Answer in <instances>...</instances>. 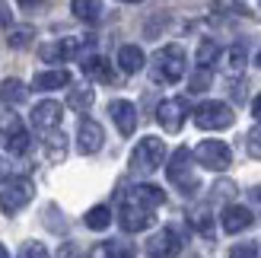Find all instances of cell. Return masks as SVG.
Wrapping results in <instances>:
<instances>
[{
  "mask_svg": "<svg viewBox=\"0 0 261 258\" xmlns=\"http://www.w3.org/2000/svg\"><path fill=\"white\" fill-rule=\"evenodd\" d=\"M61 86H70V73H67V70H45V73H35V89H61Z\"/></svg>",
  "mask_w": 261,
  "mask_h": 258,
  "instance_id": "ffe728a7",
  "label": "cell"
},
{
  "mask_svg": "<svg viewBox=\"0 0 261 258\" xmlns=\"http://www.w3.org/2000/svg\"><path fill=\"white\" fill-rule=\"evenodd\" d=\"M185 115H188V99L175 96V99L160 102V109H156V121L163 124V131L178 134V131H181V124H185Z\"/></svg>",
  "mask_w": 261,
  "mask_h": 258,
  "instance_id": "52a82bcc",
  "label": "cell"
},
{
  "mask_svg": "<svg viewBox=\"0 0 261 258\" xmlns=\"http://www.w3.org/2000/svg\"><path fill=\"white\" fill-rule=\"evenodd\" d=\"M93 99H96V93H93L89 86H76V89H70L67 106H70L73 112H86L89 106H93Z\"/></svg>",
  "mask_w": 261,
  "mask_h": 258,
  "instance_id": "7402d4cb",
  "label": "cell"
},
{
  "mask_svg": "<svg viewBox=\"0 0 261 258\" xmlns=\"http://www.w3.org/2000/svg\"><path fill=\"white\" fill-rule=\"evenodd\" d=\"M61 102L55 99H45V102H38V106L32 109V124H35V131H55V127L61 124Z\"/></svg>",
  "mask_w": 261,
  "mask_h": 258,
  "instance_id": "7c38bea8",
  "label": "cell"
},
{
  "mask_svg": "<svg viewBox=\"0 0 261 258\" xmlns=\"http://www.w3.org/2000/svg\"><path fill=\"white\" fill-rule=\"evenodd\" d=\"M118 223L127 229V233H140V229H147L153 223V211H147V208H140V204L124 198L121 211H118Z\"/></svg>",
  "mask_w": 261,
  "mask_h": 258,
  "instance_id": "30bf717a",
  "label": "cell"
},
{
  "mask_svg": "<svg viewBox=\"0 0 261 258\" xmlns=\"http://www.w3.org/2000/svg\"><path fill=\"white\" fill-rule=\"evenodd\" d=\"M166 160V144L160 137H143L140 144L134 147V153H130V169L134 172H156Z\"/></svg>",
  "mask_w": 261,
  "mask_h": 258,
  "instance_id": "3957f363",
  "label": "cell"
},
{
  "mask_svg": "<svg viewBox=\"0 0 261 258\" xmlns=\"http://www.w3.org/2000/svg\"><path fill=\"white\" fill-rule=\"evenodd\" d=\"M32 195H35V185L29 178H10L4 185V191H0V211L4 214H19L25 204L32 201Z\"/></svg>",
  "mask_w": 261,
  "mask_h": 258,
  "instance_id": "5b68a950",
  "label": "cell"
},
{
  "mask_svg": "<svg viewBox=\"0 0 261 258\" xmlns=\"http://www.w3.org/2000/svg\"><path fill=\"white\" fill-rule=\"evenodd\" d=\"M143 64H147V58H143V51H140L137 45H124V48L118 51V67H121L124 73L143 70Z\"/></svg>",
  "mask_w": 261,
  "mask_h": 258,
  "instance_id": "ac0fdd59",
  "label": "cell"
},
{
  "mask_svg": "<svg viewBox=\"0 0 261 258\" xmlns=\"http://www.w3.org/2000/svg\"><path fill=\"white\" fill-rule=\"evenodd\" d=\"M217 61H220V45L214 42V38H204V42H201V48H198V67L211 70Z\"/></svg>",
  "mask_w": 261,
  "mask_h": 258,
  "instance_id": "44dd1931",
  "label": "cell"
},
{
  "mask_svg": "<svg viewBox=\"0 0 261 258\" xmlns=\"http://www.w3.org/2000/svg\"><path fill=\"white\" fill-rule=\"evenodd\" d=\"M178 252H181V236L172 226L160 229V233L147 242V258H175Z\"/></svg>",
  "mask_w": 261,
  "mask_h": 258,
  "instance_id": "ba28073f",
  "label": "cell"
},
{
  "mask_svg": "<svg viewBox=\"0 0 261 258\" xmlns=\"http://www.w3.org/2000/svg\"><path fill=\"white\" fill-rule=\"evenodd\" d=\"M245 67V45H232L226 51V70L229 73H239Z\"/></svg>",
  "mask_w": 261,
  "mask_h": 258,
  "instance_id": "4316f807",
  "label": "cell"
},
{
  "mask_svg": "<svg viewBox=\"0 0 261 258\" xmlns=\"http://www.w3.org/2000/svg\"><path fill=\"white\" fill-rule=\"evenodd\" d=\"M252 115L261 121V96H255V102H252Z\"/></svg>",
  "mask_w": 261,
  "mask_h": 258,
  "instance_id": "8d00e7d4",
  "label": "cell"
},
{
  "mask_svg": "<svg viewBox=\"0 0 261 258\" xmlns=\"http://www.w3.org/2000/svg\"><path fill=\"white\" fill-rule=\"evenodd\" d=\"M4 178H7V163L0 160V182H4Z\"/></svg>",
  "mask_w": 261,
  "mask_h": 258,
  "instance_id": "f35d334b",
  "label": "cell"
},
{
  "mask_svg": "<svg viewBox=\"0 0 261 258\" xmlns=\"http://www.w3.org/2000/svg\"><path fill=\"white\" fill-rule=\"evenodd\" d=\"M0 258H10V252L4 249V242H0Z\"/></svg>",
  "mask_w": 261,
  "mask_h": 258,
  "instance_id": "ab89813d",
  "label": "cell"
},
{
  "mask_svg": "<svg viewBox=\"0 0 261 258\" xmlns=\"http://www.w3.org/2000/svg\"><path fill=\"white\" fill-rule=\"evenodd\" d=\"M191 160H194V153L188 147H178L172 153V160H169V166H166L169 182H172L178 191H185V195H194V191H198V175H194Z\"/></svg>",
  "mask_w": 261,
  "mask_h": 258,
  "instance_id": "7a4b0ae2",
  "label": "cell"
},
{
  "mask_svg": "<svg viewBox=\"0 0 261 258\" xmlns=\"http://www.w3.org/2000/svg\"><path fill=\"white\" fill-rule=\"evenodd\" d=\"M16 4H19L22 10H32V7H42L45 0H16Z\"/></svg>",
  "mask_w": 261,
  "mask_h": 258,
  "instance_id": "d590c367",
  "label": "cell"
},
{
  "mask_svg": "<svg viewBox=\"0 0 261 258\" xmlns=\"http://www.w3.org/2000/svg\"><path fill=\"white\" fill-rule=\"evenodd\" d=\"M83 48H86L83 38H61V42L42 45V51H38V55H42L45 64H58V61H70V58H76Z\"/></svg>",
  "mask_w": 261,
  "mask_h": 258,
  "instance_id": "9c48e42d",
  "label": "cell"
},
{
  "mask_svg": "<svg viewBox=\"0 0 261 258\" xmlns=\"http://www.w3.org/2000/svg\"><path fill=\"white\" fill-rule=\"evenodd\" d=\"M150 76H153V83H163V86L178 83L185 76V48L181 45L160 48L150 61Z\"/></svg>",
  "mask_w": 261,
  "mask_h": 258,
  "instance_id": "6da1fadb",
  "label": "cell"
},
{
  "mask_svg": "<svg viewBox=\"0 0 261 258\" xmlns=\"http://www.w3.org/2000/svg\"><path fill=\"white\" fill-rule=\"evenodd\" d=\"M258 67H261V51H258Z\"/></svg>",
  "mask_w": 261,
  "mask_h": 258,
  "instance_id": "b9f144b4",
  "label": "cell"
},
{
  "mask_svg": "<svg viewBox=\"0 0 261 258\" xmlns=\"http://www.w3.org/2000/svg\"><path fill=\"white\" fill-rule=\"evenodd\" d=\"M220 223H223L226 233H242V229L252 226V211L249 208H239V204H229L220 217Z\"/></svg>",
  "mask_w": 261,
  "mask_h": 258,
  "instance_id": "5bb4252c",
  "label": "cell"
},
{
  "mask_svg": "<svg viewBox=\"0 0 261 258\" xmlns=\"http://www.w3.org/2000/svg\"><path fill=\"white\" fill-rule=\"evenodd\" d=\"M13 22V13L7 7V0H0V29H7V25Z\"/></svg>",
  "mask_w": 261,
  "mask_h": 258,
  "instance_id": "e575fe53",
  "label": "cell"
},
{
  "mask_svg": "<svg viewBox=\"0 0 261 258\" xmlns=\"http://www.w3.org/2000/svg\"><path fill=\"white\" fill-rule=\"evenodd\" d=\"M25 96H29V89H25V83L16 80V76H10V80L0 83V102H4V106H10V109L13 106H22Z\"/></svg>",
  "mask_w": 261,
  "mask_h": 258,
  "instance_id": "e0dca14e",
  "label": "cell"
},
{
  "mask_svg": "<svg viewBox=\"0 0 261 258\" xmlns=\"http://www.w3.org/2000/svg\"><path fill=\"white\" fill-rule=\"evenodd\" d=\"M232 121H236V115H232V109L226 102L211 99V102H201V106L194 109V124L204 127V131H223Z\"/></svg>",
  "mask_w": 261,
  "mask_h": 258,
  "instance_id": "277c9868",
  "label": "cell"
},
{
  "mask_svg": "<svg viewBox=\"0 0 261 258\" xmlns=\"http://www.w3.org/2000/svg\"><path fill=\"white\" fill-rule=\"evenodd\" d=\"M102 252H106V258H137V249L130 246V242L124 239H112L102 246Z\"/></svg>",
  "mask_w": 261,
  "mask_h": 258,
  "instance_id": "603a6c76",
  "label": "cell"
},
{
  "mask_svg": "<svg viewBox=\"0 0 261 258\" xmlns=\"http://www.w3.org/2000/svg\"><path fill=\"white\" fill-rule=\"evenodd\" d=\"M252 201H255V204H261V185H258V188H252Z\"/></svg>",
  "mask_w": 261,
  "mask_h": 258,
  "instance_id": "74e56055",
  "label": "cell"
},
{
  "mask_svg": "<svg viewBox=\"0 0 261 258\" xmlns=\"http://www.w3.org/2000/svg\"><path fill=\"white\" fill-rule=\"evenodd\" d=\"M4 144H7V150L13 153V157H22V153L32 147V137L25 134V131H16V134H10V137L4 140Z\"/></svg>",
  "mask_w": 261,
  "mask_h": 258,
  "instance_id": "d4e9b609",
  "label": "cell"
},
{
  "mask_svg": "<svg viewBox=\"0 0 261 258\" xmlns=\"http://www.w3.org/2000/svg\"><path fill=\"white\" fill-rule=\"evenodd\" d=\"M29 38H32V29H19V32L10 35V45L13 48H25V45H29Z\"/></svg>",
  "mask_w": 261,
  "mask_h": 258,
  "instance_id": "836d02e7",
  "label": "cell"
},
{
  "mask_svg": "<svg viewBox=\"0 0 261 258\" xmlns=\"http://www.w3.org/2000/svg\"><path fill=\"white\" fill-rule=\"evenodd\" d=\"M207 86H211V70H204V67H198V73L191 76V93H204Z\"/></svg>",
  "mask_w": 261,
  "mask_h": 258,
  "instance_id": "1f68e13d",
  "label": "cell"
},
{
  "mask_svg": "<svg viewBox=\"0 0 261 258\" xmlns=\"http://www.w3.org/2000/svg\"><path fill=\"white\" fill-rule=\"evenodd\" d=\"M191 226L198 229L201 236H211V233H214V223H211V211H207V208H198V211H191Z\"/></svg>",
  "mask_w": 261,
  "mask_h": 258,
  "instance_id": "484cf974",
  "label": "cell"
},
{
  "mask_svg": "<svg viewBox=\"0 0 261 258\" xmlns=\"http://www.w3.org/2000/svg\"><path fill=\"white\" fill-rule=\"evenodd\" d=\"M102 140H106V131H102L99 121H93V118L80 121V131H76V147H80V153L102 150Z\"/></svg>",
  "mask_w": 261,
  "mask_h": 258,
  "instance_id": "4fadbf2b",
  "label": "cell"
},
{
  "mask_svg": "<svg viewBox=\"0 0 261 258\" xmlns=\"http://www.w3.org/2000/svg\"><path fill=\"white\" fill-rule=\"evenodd\" d=\"M194 160H198L204 169H211V172H223V169H229L232 153H229V147L223 144V140H201L198 150H194Z\"/></svg>",
  "mask_w": 261,
  "mask_h": 258,
  "instance_id": "8992f818",
  "label": "cell"
},
{
  "mask_svg": "<svg viewBox=\"0 0 261 258\" xmlns=\"http://www.w3.org/2000/svg\"><path fill=\"white\" fill-rule=\"evenodd\" d=\"M109 115H112L115 127H118V134L130 137V134L137 131V109L130 106L127 99H115V102H109Z\"/></svg>",
  "mask_w": 261,
  "mask_h": 258,
  "instance_id": "8fae6325",
  "label": "cell"
},
{
  "mask_svg": "<svg viewBox=\"0 0 261 258\" xmlns=\"http://www.w3.org/2000/svg\"><path fill=\"white\" fill-rule=\"evenodd\" d=\"M229 258H258V246L255 242H239L229 249Z\"/></svg>",
  "mask_w": 261,
  "mask_h": 258,
  "instance_id": "4dcf8cb0",
  "label": "cell"
},
{
  "mask_svg": "<svg viewBox=\"0 0 261 258\" xmlns=\"http://www.w3.org/2000/svg\"><path fill=\"white\" fill-rule=\"evenodd\" d=\"M245 150H249V157L261 160V124H255L249 134H245Z\"/></svg>",
  "mask_w": 261,
  "mask_h": 258,
  "instance_id": "f1b7e54d",
  "label": "cell"
},
{
  "mask_svg": "<svg viewBox=\"0 0 261 258\" xmlns=\"http://www.w3.org/2000/svg\"><path fill=\"white\" fill-rule=\"evenodd\" d=\"M214 195H217V198H232V195H236V185H232L229 178H223V182L214 185Z\"/></svg>",
  "mask_w": 261,
  "mask_h": 258,
  "instance_id": "d6a6232c",
  "label": "cell"
},
{
  "mask_svg": "<svg viewBox=\"0 0 261 258\" xmlns=\"http://www.w3.org/2000/svg\"><path fill=\"white\" fill-rule=\"evenodd\" d=\"M83 73L93 76V80H99V83H115V67H112L106 58H99V55H93V58L83 61Z\"/></svg>",
  "mask_w": 261,
  "mask_h": 258,
  "instance_id": "2e32d148",
  "label": "cell"
},
{
  "mask_svg": "<svg viewBox=\"0 0 261 258\" xmlns=\"http://www.w3.org/2000/svg\"><path fill=\"white\" fill-rule=\"evenodd\" d=\"M109 223H112V211L106 208V204H96V208L86 214V226L89 229H106Z\"/></svg>",
  "mask_w": 261,
  "mask_h": 258,
  "instance_id": "cb8c5ba5",
  "label": "cell"
},
{
  "mask_svg": "<svg viewBox=\"0 0 261 258\" xmlns=\"http://www.w3.org/2000/svg\"><path fill=\"white\" fill-rule=\"evenodd\" d=\"M127 201H134V204H140V208H147V211H156L166 201V195H163V188H156V185H137V188L127 191Z\"/></svg>",
  "mask_w": 261,
  "mask_h": 258,
  "instance_id": "9a60e30c",
  "label": "cell"
},
{
  "mask_svg": "<svg viewBox=\"0 0 261 258\" xmlns=\"http://www.w3.org/2000/svg\"><path fill=\"white\" fill-rule=\"evenodd\" d=\"M70 10H73V16L83 19V22H99V16H102V0H73Z\"/></svg>",
  "mask_w": 261,
  "mask_h": 258,
  "instance_id": "d6986e66",
  "label": "cell"
},
{
  "mask_svg": "<svg viewBox=\"0 0 261 258\" xmlns=\"http://www.w3.org/2000/svg\"><path fill=\"white\" fill-rule=\"evenodd\" d=\"M121 4H140V0H121Z\"/></svg>",
  "mask_w": 261,
  "mask_h": 258,
  "instance_id": "60d3db41",
  "label": "cell"
},
{
  "mask_svg": "<svg viewBox=\"0 0 261 258\" xmlns=\"http://www.w3.org/2000/svg\"><path fill=\"white\" fill-rule=\"evenodd\" d=\"M19 258H51L48 249L42 246V242H25V246L19 249Z\"/></svg>",
  "mask_w": 261,
  "mask_h": 258,
  "instance_id": "f546056e",
  "label": "cell"
},
{
  "mask_svg": "<svg viewBox=\"0 0 261 258\" xmlns=\"http://www.w3.org/2000/svg\"><path fill=\"white\" fill-rule=\"evenodd\" d=\"M64 140H67V137H64V134H58V131H51L48 134V140H45V150H48V160H64Z\"/></svg>",
  "mask_w": 261,
  "mask_h": 258,
  "instance_id": "83f0119b",
  "label": "cell"
}]
</instances>
